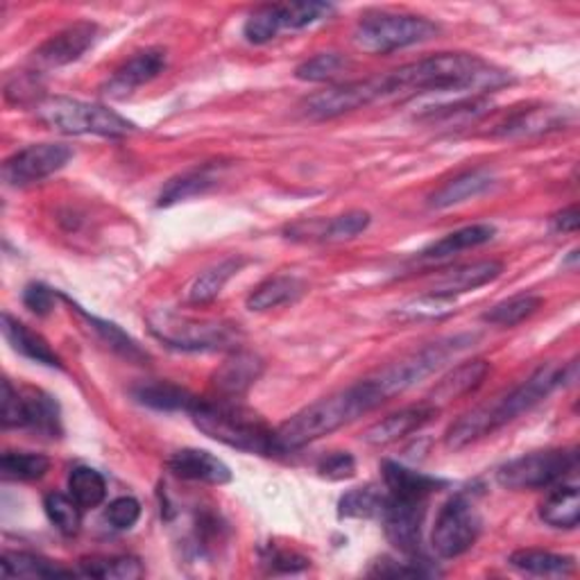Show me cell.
Returning <instances> with one entry per match:
<instances>
[{
  "mask_svg": "<svg viewBox=\"0 0 580 580\" xmlns=\"http://www.w3.org/2000/svg\"><path fill=\"white\" fill-rule=\"evenodd\" d=\"M384 481L388 488V494H401V497H422L429 499V494L445 488V481L435 479V476L416 471L411 467H403L399 463L386 460L384 467Z\"/></svg>",
  "mask_w": 580,
  "mask_h": 580,
  "instance_id": "cell-26",
  "label": "cell"
},
{
  "mask_svg": "<svg viewBox=\"0 0 580 580\" xmlns=\"http://www.w3.org/2000/svg\"><path fill=\"white\" fill-rule=\"evenodd\" d=\"M318 474L329 481H348L356 474V460L348 452H333L318 463Z\"/></svg>",
  "mask_w": 580,
  "mask_h": 580,
  "instance_id": "cell-49",
  "label": "cell"
},
{
  "mask_svg": "<svg viewBox=\"0 0 580 580\" xmlns=\"http://www.w3.org/2000/svg\"><path fill=\"white\" fill-rule=\"evenodd\" d=\"M3 576L5 578H66L78 576V571L66 569L53 560L25 551H5L3 554Z\"/></svg>",
  "mask_w": 580,
  "mask_h": 580,
  "instance_id": "cell-32",
  "label": "cell"
},
{
  "mask_svg": "<svg viewBox=\"0 0 580 580\" xmlns=\"http://www.w3.org/2000/svg\"><path fill=\"white\" fill-rule=\"evenodd\" d=\"M508 565L531 576H569L576 569L571 556H560L542 549H522L508 558Z\"/></svg>",
  "mask_w": 580,
  "mask_h": 580,
  "instance_id": "cell-33",
  "label": "cell"
},
{
  "mask_svg": "<svg viewBox=\"0 0 580 580\" xmlns=\"http://www.w3.org/2000/svg\"><path fill=\"white\" fill-rule=\"evenodd\" d=\"M150 333L170 350L180 352H223L241 343V329L225 320H200L170 309L148 314Z\"/></svg>",
  "mask_w": 580,
  "mask_h": 580,
  "instance_id": "cell-5",
  "label": "cell"
},
{
  "mask_svg": "<svg viewBox=\"0 0 580 580\" xmlns=\"http://www.w3.org/2000/svg\"><path fill=\"white\" fill-rule=\"evenodd\" d=\"M243 265H246L243 257H227L220 263L212 265L209 270H204L189 291V302L195 306L214 302L223 293L227 282L234 275H238V270H241Z\"/></svg>",
  "mask_w": 580,
  "mask_h": 580,
  "instance_id": "cell-30",
  "label": "cell"
},
{
  "mask_svg": "<svg viewBox=\"0 0 580 580\" xmlns=\"http://www.w3.org/2000/svg\"><path fill=\"white\" fill-rule=\"evenodd\" d=\"M0 422L5 429H23L25 422V401L8 379L3 382V406H0Z\"/></svg>",
  "mask_w": 580,
  "mask_h": 580,
  "instance_id": "cell-48",
  "label": "cell"
},
{
  "mask_svg": "<svg viewBox=\"0 0 580 580\" xmlns=\"http://www.w3.org/2000/svg\"><path fill=\"white\" fill-rule=\"evenodd\" d=\"M497 229L494 225H488V223H481V225H469V227H463V229H456L447 236H442L440 241L431 243L420 257L422 259H450L458 252H465V250H474V248H481L486 243H490L494 238Z\"/></svg>",
  "mask_w": 580,
  "mask_h": 580,
  "instance_id": "cell-27",
  "label": "cell"
},
{
  "mask_svg": "<svg viewBox=\"0 0 580 580\" xmlns=\"http://www.w3.org/2000/svg\"><path fill=\"white\" fill-rule=\"evenodd\" d=\"M68 492L82 505V508H95L107 497V484L105 476L95 471L93 467H76L68 476Z\"/></svg>",
  "mask_w": 580,
  "mask_h": 580,
  "instance_id": "cell-39",
  "label": "cell"
},
{
  "mask_svg": "<svg viewBox=\"0 0 580 580\" xmlns=\"http://www.w3.org/2000/svg\"><path fill=\"white\" fill-rule=\"evenodd\" d=\"M386 503V494L374 486L354 488L338 501V515L345 520H369L382 515Z\"/></svg>",
  "mask_w": 580,
  "mask_h": 580,
  "instance_id": "cell-37",
  "label": "cell"
},
{
  "mask_svg": "<svg viewBox=\"0 0 580 580\" xmlns=\"http://www.w3.org/2000/svg\"><path fill=\"white\" fill-rule=\"evenodd\" d=\"M492 184H494V175L490 173L488 168L467 170V173H460L458 178L445 182L435 193H431L429 207L431 209H450V207H454V204H460V202H467L471 197L484 195L486 191H490Z\"/></svg>",
  "mask_w": 580,
  "mask_h": 580,
  "instance_id": "cell-22",
  "label": "cell"
},
{
  "mask_svg": "<svg viewBox=\"0 0 580 580\" xmlns=\"http://www.w3.org/2000/svg\"><path fill=\"white\" fill-rule=\"evenodd\" d=\"M369 227L367 212H348L343 216H336L327 220L325 241H350Z\"/></svg>",
  "mask_w": 580,
  "mask_h": 580,
  "instance_id": "cell-44",
  "label": "cell"
},
{
  "mask_svg": "<svg viewBox=\"0 0 580 580\" xmlns=\"http://www.w3.org/2000/svg\"><path fill=\"white\" fill-rule=\"evenodd\" d=\"M76 306V304H73ZM76 311L80 314L82 320L89 322V327L95 331V336L102 340V343H105L112 352H116L118 356L127 359L129 363H144L148 361V354L136 345V340H132L118 325L114 322H107V320H100V318H93L84 311H80V306H76Z\"/></svg>",
  "mask_w": 580,
  "mask_h": 580,
  "instance_id": "cell-34",
  "label": "cell"
},
{
  "mask_svg": "<svg viewBox=\"0 0 580 580\" xmlns=\"http://www.w3.org/2000/svg\"><path fill=\"white\" fill-rule=\"evenodd\" d=\"M573 382H576V361L567 365H558V363L539 365L518 388L488 403L476 406L474 411L456 420L445 435V445L450 450H463L471 445V442L481 440L494 433L497 429L518 420L520 416L533 411V408L547 399L556 388Z\"/></svg>",
  "mask_w": 580,
  "mask_h": 580,
  "instance_id": "cell-2",
  "label": "cell"
},
{
  "mask_svg": "<svg viewBox=\"0 0 580 580\" xmlns=\"http://www.w3.org/2000/svg\"><path fill=\"white\" fill-rule=\"evenodd\" d=\"M3 336L12 345V350L19 352L21 356L48 367H61V361L55 354V350L48 345V340L37 331H32L27 325L12 318L10 314H3Z\"/></svg>",
  "mask_w": 580,
  "mask_h": 580,
  "instance_id": "cell-24",
  "label": "cell"
},
{
  "mask_svg": "<svg viewBox=\"0 0 580 580\" xmlns=\"http://www.w3.org/2000/svg\"><path fill=\"white\" fill-rule=\"evenodd\" d=\"M23 401H25V422L23 429H30L32 433L44 435V437H61V413L59 403L46 395L44 390L27 388L23 390Z\"/></svg>",
  "mask_w": 580,
  "mask_h": 580,
  "instance_id": "cell-25",
  "label": "cell"
},
{
  "mask_svg": "<svg viewBox=\"0 0 580 580\" xmlns=\"http://www.w3.org/2000/svg\"><path fill=\"white\" fill-rule=\"evenodd\" d=\"M440 571L435 567H431L427 560H408V562H395V560H377L374 567L369 569V576H388V578H397V576H437Z\"/></svg>",
  "mask_w": 580,
  "mask_h": 580,
  "instance_id": "cell-47",
  "label": "cell"
},
{
  "mask_svg": "<svg viewBox=\"0 0 580 580\" xmlns=\"http://www.w3.org/2000/svg\"><path fill=\"white\" fill-rule=\"evenodd\" d=\"M50 460L42 454L30 452H8L0 458V471L5 479L14 481H39L48 474Z\"/></svg>",
  "mask_w": 580,
  "mask_h": 580,
  "instance_id": "cell-40",
  "label": "cell"
},
{
  "mask_svg": "<svg viewBox=\"0 0 580 580\" xmlns=\"http://www.w3.org/2000/svg\"><path fill=\"white\" fill-rule=\"evenodd\" d=\"M440 411L435 406H431L429 401H420L413 406H406L397 413H390L388 418L374 422L365 433L363 440L372 447H388L395 445V442L408 437L411 433H418L420 429H424L429 422H433V418Z\"/></svg>",
  "mask_w": 580,
  "mask_h": 580,
  "instance_id": "cell-15",
  "label": "cell"
},
{
  "mask_svg": "<svg viewBox=\"0 0 580 580\" xmlns=\"http://www.w3.org/2000/svg\"><path fill=\"white\" fill-rule=\"evenodd\" d=\"M551 223H554V229L556 231H576L578 229V225H580V214H578V207H576V204H573V207H569V209H562L560 214H556L554 218H551Z\"/></svg>",
  "mask_w": 580,
  "mask_h": 580,
  "instance_id": "cell-51",
  "label": "cell"
},
{
  "mask_svg": "<svg viewBox=\"0 0 580 580\" xmlns=\"http://www.w3.org/2000/svg\"><path fill=\"white\" fill-rule=\"evenodd\" d=\"M163 68H166V50L161 48L141 50L129 57L121 68H116V73L107 80L105 87H102V91H105L107 98L123 100L139 87L159 78L163 73Z\"/></svg>",
  "mask_w": 580,
  "mask_h": 580,
  "instance_id": "cell-17",
  "label": "cell"
},
{
  "mask_svg": "<svg viewBox=\"0 0 580 580\" xmlns=\"http://www.w3.org/2000/svg\"><path fill=\"white\" fill-rule=\"evenodd\" d=\"M539 520L551 528H576L580 522V492L578 486H562L554 490L539 505Z\"/></svg>",
  "mask_w": 580,
  "mask_h": 580,
  "instance_id": "cell-31",
  "label": "cell"
},
{
  "mask_svg": "<svg viewBox=\"0 0 580 580\" xmlns=\"http://www.w3.org/2000/svg\"><path fill=\"white\" fill-rule=\"evenodd\" d=\"M168 469L178 479L209 484V486H225L231 481V469L214 454L204 450H180L168 458Z\"/></svg>",
  "mask_w": 580,
  "mask_h": 580,
  "instance_id": "cell-20",
  "label": "cell"
},
{
  "mask_svg": "<svg viewBox=\"0 0 580 580\" xmlns=\"http://www.w3.org/2000/svg\"><path fill=\"white\" fill-rule=\"evenodd\" d=\"M382 78V102L420 93H486L510 82V76L479 55L440 53L395 68Z\"/></svg>",
  "mask_w": 580,
  "mask_h": 580,
  "instance_id": "cell-1",
  "label": "cell"
},
{
  "mask_svg": "<svg viewBox=\"0 0 580 580\" xmlns=\"http://www.w3.org/2000/svg\"><path fill=\"white\" fill-rule=\"evenodd\" d=\"M382 403L384 399L369 379H363L345 390L318 399L275 429L277 454L297 452L306 445H311V442L343 429L345 424L374 411V408H379Z\"/></svg>",
  "mask_w": 580,
  "mask_h": 580,
  "instance_id": "cell-3",
  "label": "cell"
},
{
  "mask_svg": "<svg viewBox=\"0 0 580 580\" xmlns=\"http://www.w3.org/2000/svg\"><path fill=\"white\" fill-rule=\"evenodd\" d=\"M284 27V16H282V5H265L259 8L243 27L246 39L254 46L268 44L272 42L280 34V30Z\"/></svg>",
  "mask_w": 580,
  "mask_h": 580,
  "instance_id": "cell-41",
  "label": "cell"
},
{
  "mask_svg": "<svg viewBox=\"0 0 580 580\" xmlns=\"http://www.w3.org/2000/svg\"><path fill=\"white\" fill-rule=\"evenodd\" d=\"M348 66V59L338 53H320L304 64L297 66L295 78L304 82H329L333 80L343 68Z\"/></svg>",
  "mask_w": 580,
  "mask_h": 580,
  "instance_id": "cell-42",
  "label": "cell"
},
{
  "mask_svg": "<svg viewBox=\"0 0 580 580\" xmlns=\"http://www.w3.org/2000/svg\"><path fill=\"white\" fill-rule=\"evenodd\" d=\"M424 518H427V499L386 494V503L382 510L384 531L388 542L399 554L408 558H418Z\"/></svg>",
  "mask_w": 580,
  "mask_h": 580,
  "instance_id": "cell-12",
  "label": "cell"
},
{
  "mask_svg": "<svg viewBox=\"0 0 580 580\" xmlns=\"http://www.w3.org/2000/svg\"><path fill=\"white\" fill-rule=\"evenodd\" d=\"M37 118L61 134H95L107 139H121L134 132V123L123 118L118 112L64 95H48L37 102Z\"/></svg>",
  "mask_w": 580,
  "mask_h": 580,
  "instance_id": "cell-6",
  "label": "cell"
},
{
  "mask_svg": "<svg viewBox=\"0 0 580 580\" xmlns=\"http://www.w3.org/2000/svg\"><path fill=\"white\" fill-rule=\"evenodd\" d=\"M471 343H474V336H469V333L440 338V340H435V343H429L420 352L403 356L401 361L379 369L377 374H372V377H367V379L374 384V388L379 390L382 399L388 401L390 397L401 395L408 388H413L416 384H420L422 379L431 377L435 369H440L450 359H454L456 354L467 350Z\"/></svg>",
  "mask_w": 580,
  "mask_h": 580,
  "instance_id": "cell-7",
  "label": "cell"
},
{
  "mask_svg": "<svg viewBox=\"0 0 580 580\" xmlns=\"http://www.w3.org/2000/svg\"><path fill=\"white\" fill-rule=\"evenodd\" d=\"M440 34V25L416 14L377 12L367 14L356 25L354 44L372 55H388L408 46L431 42Z\"/></svg>",
  "mask_w": 580,
  "mask_h": 580,
  "instance_id": "cell-8",
  "label": "cell"
},
{
  "mask_svg": "<svg viewBox=\"0 0 580 580\" xmlns=\"http://www.w3.org/2000/svg\"><path fill=\"white\" fill-rule=\"evenodd\" d=\"M261 565L268 567V571H272V573H295V571H302V569L309 567V558H304L291 549L268 547L261 556Z\"/></svg>",
  "mask_w": 580,
  "mask_h": 580,
  "instance_id": "cell-46",
  "label": "cell"
},
{
  "mask_svg": "<svg viewBox=\"0 0 580 580\" xmlns=\"http://www.w3.org/2000/svg\"><path fill=\"white\" fill-rule=\"evenodd\" d=\"M80 576L102 578V580H134L144 576V567L136 558L112 556V558H89L80 562Z\"/></svg>",
  "mask_w": 580,
  "mask_h": 580,
  "instance_id": "cell-38",
  "label": "cell"
},
{
  "mask_svg": "<svg viewBox=\"0 0 580 580\" xmlns=\"http://www.w3.org/2000/svg\"><path fill=\"white\" fill-rule=\"evenodd\" d=\"M501 272H503V263L494 259L450 268L445 272H440V275L433 280V284L429 286V295L440 299H452L454 295L469 293L494 282Z\"/></svg>",
  "mask_w": 580,
  "mask_h": 580,
  "instance_id": "cell-18",
  "label": "cell"
},
{
  "mask_svg": "<svg viewBox=\"0 0 580 580\" xmlns=\"http://www.w3.org/2000/svg\"><path fill=\"white\" fill-rule=\"evenodd\" d=\"M481 526L484 522L476 505L465 494L452 497L440 508L433 524L431 547L435 556L442 560L460 558L474 547V542L479 539Z\"/></svg>",
  "mask_w": 580,
  "mask_h": 580,
  "instance_id": "cell-10",
  "label": "cell"
},
{
  "mask_svg": "<svg viewBox=\"0 0 580 580\" xmlns=\"http://www.w3.org/2000/svg\"><path fill=\"white\" fill-rule=\"evenodd\" d=\"M134 399L155 408V411H186L191 413V408L195 406L197 397L191 395L186 388L170 384V382H150L141 384L132 390Z\"/></svg>",
  "mask_w": 580,
  "mask_h": 580,
  "instance_id": "cell-29",
  "label": "cell"
},
{
  "mask_svg": "<svg viewBox=\"0 0 580 580\" xmlns=\"http://www.w3.org/2000/svg\"><path fill=\"white\" fill-rule=\"evenodd\" d=\"M578 454L576 450H547L533 452L520 458L508 460L497 469V481L505 490H544L558 481H565L576 469Z\"/></svg>",
  "mask_w": 580,
  "mask_h": 580,
  "instance_id": "cell-9",
  "label": "cell"
},
{
  "mask_svg": "<svg viewBox=\"0 0 580 580\" xmlns=\"http://www.w3.org/2000/svg\"><path fill=\"white\" fill-rule=\"evenodd\" d=\"M98 25L89 21H78L59 30L48 42L34 50L32 59L39 68H59L78 61L95 42Z\"/></svg>",
  "mask_w": 580,
  "mask_h": 580,
  "instance_id": "cell-14",
  "label": "cell"
},
{
  "mask_svg": "<svg viewBox=\"0 0 580 580\" xmlns=\"http://www.w3.org/2000/svg\"><path fill=\"white\" fill-rule=\"evenodd\" d=\"M225 168H227L225 163L212 161V163H202V166L184 170L182 175L173 178L161 189L159 207H173V204H180L184 200L209 193L214 186H218Z\"/></svg>",
  "mask_w": 580,
  "mask_h": 580,
  "instance_id": "cell-21",
  "label": "cell"
},
{
  "mask_svg": "<svg viewBox=\"0 0 580 580\" xmlns=\"http://www.w3.org/2000/svg\"><path fill=\"white\" fill-rule=\"evenodd\" d=\"M306 293V284L293 275H277L261 282L248 297L250 311H270L277 306L293 304Z\"/></svg>",
  "mask_w": 580,
  "mask_h": 580,
  "instance_id": "cell-28",
  "label": "cell"
},
{
  "mask_svg": "<svg viewBox=\"0 0 580 580\" xmlns=\"http://www.w3.org/2000/svg\"><path fill=\"white\" fill-rule=\"evenodd\" d=\"M189 416L204 435L216 442H223V445L231 450L257 456L277 454L275 429L238 399L197 397Z\"/></svg>",
  "mask_w": 580,
  "mask_h": 580,
  "instance_id": "cell-4",
  "label": "cell"
},
{
  "mask_svg": "<svg viewBox=\"0 0 580 580\" xmlns=\"http://www.w3.org/2000/svg\"><path fill=\"white\" fill-rule=\"evenodd\" d=\"M61 297L59 293H55L53 288L44 286V284H30L23 291V304L34 316H48L55 309V299Z\"/></svg>",
  "mask_w": 580,
  "mask_h": 580,
  "instance_id": "cell-50",
  "label": "cell"
},
{
  "mask_svg": "<svg viewBox=\"0 0 580 580\" xmlns=\"http://www.w3.org/2000/svg\"><path fill=\"white\" fill-rule=\"evenodd\" d=\"M576 114L567 107L562 110H551V107H528L518 112L513 118H508L505 123L499 125L501 136H531V134H542L560 129L567 123H573Z\"/></svg>",
  "mask_w": 580,
  "mask_h": 580,
  "instance_id": "cell-23",
  "label": "cell"
},
{
  "mask_svg": "<svg viewBox=\"0 0 580 580\" xmlns=\"http://www.w3.org/2000/svg\"><path fill=\"white\" fill-rule=\"evenodd\" d=\"M71 159L73 150L64 144L27 146L3 163V180L10 186H30L59 173Z\"/></svg>",
  "mask_w": 580,
  "mask_h": 580,
  "instance_id": "cell-13",
  "label": "cell"
},
{
  "mask_svg": "<svg viewBox=\"0 0 580 580\" xmlns=\"http://www.w3.org/2000/svg\"><path fill=\"white\" fill-rule=\"evenodd\" d=\"M492 365L484 359H474V361H465L456 367H452L445 377H442L433 390L429 393V397L424 401H429L431 406H435L437 411L442 406H447L460 397H467L469 393L479 390L484 386V382L488 379Z\"/></svg>",
  "mask_w": 580,
  "mask_h": 580,
  "instance_id": "cell-19",
  "label": "cell"
},
{
  "mask_svg": "<svg viewBox=\"0 0 580 580\" xmlns=\"http://www.w3.org/2000/svg\"><path fill=\"white\" fill-rule=\"evenodd\" d=\"M139 518H141V503L134 497H118L105 510V520L116 531H129L136 522H139Z\"/></svg>",
  "mask_w": 580,
  "mask_h": 580,
  "instance_id": "cell-45",
  "label": "cell"
},
{
  "mask_svg": "<svg viewBox=\"0 0 580 580\" xmlns=\"http://www.w3.org/2000/svg\"><path fill=\"white\" fill-rule=\"evenodd\" d=\"M374 102H382V78L374 76L367 80H356L338 84L327 91L314 93L302 102V114L314 121H329L343 114L363 110Z\"/></svg>",
  "mask_w": 580,
  "mask_h": 580,
  "instance_id": "cell-11",
  "label": "cell"
},
{
  "mask_svg": "<svg viewBox=\"0 0 580 580\" xmlns=\"http://www.w3.org/2000/svg\"><path fill=\"white\" fill-rule=\"evenodd\" d=\"M44 510L50 524L66 537H73L82 528V505L64 492H48L44 499Z\"/></svg>",
  "mask_w": 580,
  "mask_h": 580,
  "instance_id": "cell-36",
  "label": "cell"
},
{
  "mask_svg": "<svg viewBox=\"0 0 580 580\" xmlns=\"http://www.w3.org/2000/svg\"><path fill=\"white\" fill-rule=\"evenodd\" d=\"M263 359L254 352L234 350L231 356L223 361V365L214 372L212 386L216 397L220 399H241L263 374Z\"/></svg>",
  "mask_w": 580,
  "mask_h": 580,
  "instance_id": "cell-16",
  "label": "cell"
},
{
  "mask_svg": "<svg viewBox=\"0 0 580 580\" xmlns=\"http://www.w3.org/2000/svg\"><path fill=\"white\" fill-rule=\"evenodd\" d=\"M544 299L539 295H515L505 302L494 304L490 311L484 314V322L492 325V327H518L524 320H528L531 316H535L542 309Z\"/></svg>",
  "mask_w": 580,
  "mask_h": 580,
  "instance_id": "cell-35",
  "label": "cell"
},
{
  "mask_svg": "<svg viewBox=\"0 0 580 580\" xmlns=\"http://www.w3.org/2000/svg\"><path fill=\"white\" fill-rule=\"evenodd\" d=\"M333 12V8L329 3H288L282 5V16H284V27L291 30H302V27H309L318 21H325L329 14Z\"/></svg>",
  "mask_w": 580,
  "mask_h": 580,
  "instance_id": "cell-43",
  "label": "cell"
}]
</instances>
